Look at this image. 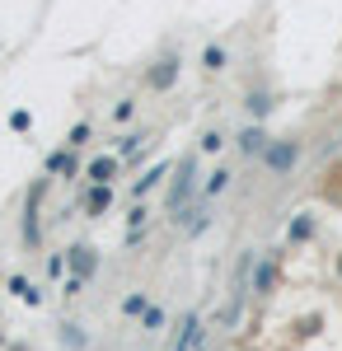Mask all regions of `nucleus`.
Here are the masks:
<instances>
[{"instance_id":"obj_9","label":"nucleus","mask_w":342,"mask_h":351,"mask_svg":"<svg viewBox=\"0 0 342 351\" xmlns=\"http://www.w3.org/2000/svg\"><path fill=\"white\" fill-rule=\"evenodd\" d=\"M267 145H272V141H267L263 127H244V132H239V150H244L249 160H263V150H267Z\"/></svg>"},{"instance_id":"obj_13","label":"nucleus","mask_w":342,"mask_h":351,"mask_svg":"<svg viewBox=\"0 0 342 351\" xmlns=\"http://www.w3.org/2000/svg\"><path fill=\"white\" fill-rule=\"evenodd\" d=\"M315 230H319V225H315V216H310V211H300V216L290 220L286 239H290V243H310V239H315Z\"/></svg>"},{"instance_id":"obj_17","label":"nucleus","mask_w":342,"mask_h":351,"mask_svg":"<svg viewBox=\"0 0 342 351\" xmlns=\"http://www.w3.org/2000/svg\"><path fill=\"white\" fill-rule=\"evenodd\" d=\"M10 291L24 300V304H43V291H38V286H28L24 276H10Z\"/></svg>"},{"instance_id":"obj_24","label":"nucleus","mask_w":342,"mask_h":351,"mask_svg":"<svg viewBox=\"0 0 342 351\" xmlns=\"http://www.w3.org/2000/svg\"><path fill=\"white\" fill-rule=\"evenodd\" d=\"M220 145H225V136H220V132H207V136H202V150H220Z\"/></svg>"},{"instance_id":"obj_4","label":"nucleus","mask_w":342,"mask_h":351,"mask_svg":"<svg viewBox=\"0 0 342 351\" xmlns=\"http://www.w3.org/2000/svg\"><path fill=\"white\" fill-rule=\"evenodd\" d=\"M277 271H282V263H277V253H263V263H253V276H249V291H253V295H272V291H277Z\"/></svg>"},{"instance_id":"obj_14","label":"nucleus","mask_w":342,"mask_h":351,"mask_svg":"<svg viewBox=\"0 0 342 351\" xmlns=\"http://www.w3.org/2000/svg\"><path fill=\"white\" fill-rule=\"evenodd\" d=\"M47 173H66V178H76V173H80L76 150L66 145V150H56V155H47Z\"/></svg>"},{"instance_id":"obj_11","label":"nucleus","mask_w":342,"mask_h":351,"mask_svg":"<svg viewBox=\"0 0 342 351\" xmlns=\"http://www.w3.org/2000/svg\"><path fill=\"white\" fill-rule=\"evenodd\" d=\"M80 206H84L89 216H104L108 206H113V188H94V183H89V192L80 197Z\"/></svg>"},{"instance_id":"obj_7","label":"nucleus","mask_w":342,"mask_h":351,"mask_svg":"<svg viewBox=\"0 0 342 351\" xmlns=\"http://www.w3.org/2000/svg\"><path fill=\"white\" fill-rule=\"evenodd\" d=\"M117 169H122V160H117V155H99V160H94L89 169H84V178H89L94 188H113Z\"/></svg>"},{"instance_id":"obj_20","label":"nucleus","mask_w":342,"mask_h":351,"mask_svg":"<svg viewBox=\"0 0 342 351\" xmlns=\"http://www.w3.org/2000/svg\"><path fill=\"white\" fill-rule=\"evenodd\" d=\"M164 324H169V314H164L159 304H150V309L141 314V328H146V332H164Z\"/></svg>"},{"instance_id":"obj_25","label":"nucleus","mask_w":342,"mask_h":351,"mask_svg":"<svg viewBox=\"0 0 342 351\" xmlns=\"http://www.w3.org/2000/svg\"><path fill=\"white\" fill-rule=\"evenodd\" d=\"M47 271H52V276H61V271H66V258H61V253H52V258H47Z\"/></svg>"},{"instance_id":"obj_23","label":"nucleus","mask_w":342,"mask_h":351,"mask_svg":"<svg viewBox=\"0 0 342 351\" xmlns=\"http://www.w3.org/2000/svg\"><path fill=\"white\" fill-rule=\"evenodd\" d=\"M132 112H136V104H132V99H122V104H117V108H113V117H117V122H127V117H132Z\"/></svg>"},{"instance_id":"obj_16","label":"nucleus","mask_w":342,"mask_h":351,"mask_svg":"<svg viewBox=\"0 0 342 351\" xmlns=\"http://www.w3.org/2000/svg\"><path fill=\"white\" fill-rule=\"evenodd\" d=\"M244 108H249V117H267V112H272V94H267V89H249Z\"/></svg>"},{"instance_id":"obj_19","label":"nucleus","mask_w":342,"mask_h":351,"mask_svg":"<svg viewBox=\"0 0 342 351\" xmlns=\"http://www.w3.org/2000/svg\"><path fill=\"white\" fill-rule=\"evenodd\" d=\"M61 342H66L71 351H84V347H89V337H84V328H80V324H61Z\"/></svg>"},{"instance_id":"obj_27","label":"nucleus","mask_w":342,"mask_h":351,"mask_svg":"<svg viewBox=\"0 0 342 351\" xmlns=\"http://www.w3.org/2000/svg\"><path fill=\"white\" fill-rule=\"evenodd\" d=\"M333 276H338V281H342V253H338V258H333Z\"/></svg>"},{"instance_id":"obj_1","label":"nucleus","mask_w":342,"mask_h":351,"mask_svg":"<svg viewBox=\"0 0 342 351\" xmlns=\"http://www.w3.org/2000/svg\"><path fill=\"white\" fill-rule=\"evenodd\" d=\"M192 192H197V155H183V160L174 164V183H169V192H164V206L179 216Z\"/></svg>"},{"instance_id":"obj_2","label":"nucleus","mask_w":342,"mask_h":351,"mask_svg":"<svg viewBox=\"0 0 342 351\" xmlns=\"http://www.w3.org/2000/svg\"><path fill=\"white\" fill-rule=\"evenodd\" d=\"M295 164H300V141H272V145L263 150V169H267V173H277V178L290 173Z\"/></svg>"},{"instance_id":"obj_22","label":"nucleus","mask_w":342,"mask_h":351,"mask_svg":"<svg viewBox=\"0 0 342 351\" xmlns=\"http://www.w3.org/2000/svg\"><path fill=\"white\" fill-rule=\"evenodd\" d=\"M146 216H150V211H146V206L136 202V206H132V216H127V225H132V230H141V225H146Z\"/></svg>"},{"instance_id":"obj_18","label":"nucleus","mask_w":342,"mask_h":351,"mask_svg":"<svg viewBox=\"0 0 342 351\" xmlns=\"http://www.w3.org/2000/svg\"><path fill=\"white\" fill-rule=\"evenodd\" d=\"M146 309H150V295H146V291H132V295L122 300V314H127V319H141Z\"/></svg>"},{"instance_id":"obj_10","label":"nucleus","mask_w":342,"mask_h":351,"mask_svg":"<svg viewBox=\"0 0 342 351\" xmlns=\"http://www.w3.org/2000/svg\"><path fill=\"white\" fill-rule=\"evenodd\" d=\"M174 220L183 225V234H187V239H197V234H202V230H207V225H211V216H207V211H202V206H183V211H179V216H174Z\"/></svg>"},{"instance_id":"obj_3","label":"nucleus","mask_w":342,"mask_h":351,"mask_svg":"<svg viewBox=\"0 0 342 351\" xmlns=\"http://www.w3.org/2000/svg\"><path fill=\"white\" fill-rule=\"evenodd\" d=\"M179 71H183V61H179V52H164L146 71V84H150V94H164V89H174L179 84Z\"/></svg>"},{"instance_id":"obj_15","label":"nucleus","mask_w":342,"mask_h":351,"mask_svg":"<svg viewBox=\"0 0 342 351\" xmlns=\"http://www.w3.org/2000/svg\"><path fill=\"white\" fill-rule=\"evenodd\" d=\"M230 66V52L220 47V43H207V52H202V71H211V75H220Z\"/></svg>"},{"instance_id":"obj_6","label":"nucleus","mask_w":342,"mask_h":351,"mask_svg":"<svg viewBox=\"0 0 342 351\" xmlns=\"http://www.w3.org/2000/svg\"><path fill=\"white\" fill-rule=\"evenodd\" d=\"M66 267H71V276L89 281V276L99 271V253H94L89 243H76V248H66Z\"/></svg>"},{"instance_id":"obj_26","label":"nucleus","mask_w":342,"mask_h":351,"mask_svg":"<svg viewBox=\"0 0 342 351\" xmlns=\"http://www.w3.org/2000/svg\"><path fill=\"white\" fill-rule=\"evenodd\" d=\"M28 122H33V117H28V112H24V108H19V112H14V117H10V127H14V132H24Z\"/></svg>"},{"instance_id":"obj_21","label":"nucleus","mask_w":342,"mask_h":351,"mask_svg":"<svg viewBox=\"0 0 342 351\" xmlns=\"http://www.w3.org/2000/svg\"><path fill=\"white\" fill-rule=\"evenodd\" d=\"M89 141V122H80V127H71V136H66V145L76 150V145H84Z\"/></svg>"},{"instance_id":"obj_12","label":"nucleus","mask_w":342,"mask_h":351,"mask_svg":"<svg viewBox=\"0 0 342 351\" xmlns=\"http://www.w3.org/2000/svg\"><path fill=\"white\" fill-rule=\"evenodd\" d=\"M230 178H235V173H230L225 164H220V169H211V173H207V183H202V202H211V197H220V192L230 188Z\"/></svg>"},{"instance_id":"obj_5","label":"nucleus","mask_w":342,"mask_h":351,"mask_svg":"<svg viewBox=\"0 0 342 351\" xmlns=\"http://www.w3.org/2000/svg\"><path fill=\"white\" fill-rule=\"evenodd\" d=\"M43 192H47V178H38V183L28 188V206H24V243L28 248L43 239V225H38V202H43Z\"/></svg>"},{"instance_id":"obj_8","label":"nucleus","mask_w":342,"mask_h":351,"mask_svg":"<svg viewBox=\"0 0 342 351\" xmlns=\"http://www.w3.org/2000/svg\"><path fill=\"white\" fill-rule=\"evenodd\" d=\"M174 164H179V160H174ZM174 164L164 160V164H155V169H146V173H141V178L132 183V197H136V202H141V197H146L150 188H159V183H164V173H174Z\"/></svg>"}]
</instances>
